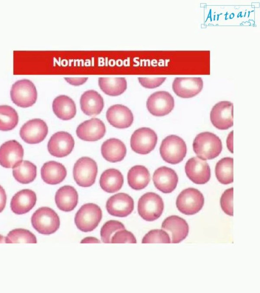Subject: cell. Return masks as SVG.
Masks as SVG:
<instances>
[{
  "label": "cell",
  "instance_id": "obj_8",
  "mask_svg": "<svg viewBox=\"0 0 260 293\" xmlns=\"http://www.w3.org/2000/svg\"><path fill=\"white\" fill-rule=\"evenodd\" d=\"M204 198L198 189L188 188L183 190L178 196L176 204L182 213L191 215L198 213L203 208Z\"/></svg>",
  "mask_w": 260,
  "mask_h": 293
},
{
  "label": "cell",
  "instance_id": "obj_15",
  "mask_svg": "<svg viewBox=\"0 0 260 293\" xmlns=\"http://www.w3.org/2000/svg\"><path fill=\"white\" fill-rule=\"evenodd\" d=\"M187 177L194 183L204 184L210 179V168L206 161L199 157L190 158L185 166Z\"/></svg>",
  "mask_w": 260,
  "mask_h": 293
},
{
  "label": "cell",
  "instance_id": "obj_1",
  "mask_svg": "<svg viewBox=\"0 0 260 293\" xmlns=\"http://www.w3.org/2000/svg\"><path fill=\"white\" fill-rule=\"evenodd\" d=\"M193 150L202 160H211L217 157L222 151V142L215 134L204 132L198 134L193 144Z\"/></svg>",
  "mask_w": 260,
  "mask_h": 293
},
{
  "label": "cell",
  "instance_id": "obj_4",
  "mask_svg": "<svg viewBox=\"0 0 260 293\" xmlns=\"http://www.w3.org/2000/svg\"><path fill=\"white\" fill-rule=\"evenodd\" d=\"M31 222L34 229L43 235L54 233L60 225L58 215L48 207H41L37 210L31 216Z\"/></svg>",
  "mask_w": 260,
  "mask_h": 293
},
{
  "label": "cell",
  "instance_id": "obj_29",
  "mask_svg": "<svg viewBox=\"0 0 260 293\" xmlns=\"http://www.w3.org/2000/svg\"><path fill=\"white\" fill-rule=\"evenodd\" d=\"M150 180V173L148 169L143 165H135L128 171V184L134 190L144 189L148 185Z\"/></svg>",
  "mask_w": 260,
  "mask_h": 293
},
{
  "label": "cell",
  "instance_id": "obj_35",
  "mask_svg": "<svg viewBox=\"0 0 260 293\" xmlns=\"http://www.w3.org/2000/svg\"><path fill=\"white\" fill-rule=\"evenodd\" d=\"M125 227L120 222L111 220L106 222L101 229V238L103 242L111 243L113 235L118 230L124 229Z\"/></svg>",
  "mask_w": 260,
  "mask_h": 293
},
{
  "label": "cell",
  "instance_id": "obj_26",
  "mask_svg": "<svg viewBox=\"0 0 260 293\" xmlns=\"http://www.w3.org/2000/svg\"><path fill=\"white\" fill-rule=\"evenodd\" d=\"M55 201L59 210L70 212L75 209L78 203V194L73 187L65 185L56 191Z\"/></svg>",
  "mask_w": 260,
  "mask_h": 293
},
{
  "label": "cell",
  "instance_id": "obj_44",
  "mask_svg": "<svg viewBox=\"0 0 260 293\" xmlns=\"http://www.w3.org/2000/svg\"><path fill=\"white\" fill-rule=\"evenodd\" d=\"M6 243V237H3L0 235V243Z\"/></svg>",
  "mask_w": 260,
  "mask_h": 293
},
{
  "label": "cell",
  "instance_id": "obj_5",
  "mask_svg": "<svg viewBox=\"0 0 260 293\" xmlns=\"http://www.w3.org/2000/svg\"><path fill=\"white\" fill-rule=\"evenodd\" d=\"M102 218V211L97 204L88 203L83 204L75 217L77 227L82 231L89 232L94 229Z\"/></svg>",
  "mask_w": 260,
  "mask_h": 293
},
{
  "label": "cell",
  "instance_id": "obj_16",
  "mask_svg": "<svg viewBox=\"0 0 260 293\" xmlns=\"http://www.w3.org/2000/svg\"><path fill=\"white\" fill-rule=\"evenodd\" d=\"M134 200L129 195L119 193L111 196L107 201L106 209L112 216L124 217L133 212Z\"/></svg>",
  "mask_w": 260,
  "mask_h": 293
},
{
  "label": "cell",
  "instance_id": "obj_28",
  "mask_svg": "<svg viewBox=\"0 0 260 293\" xmlns=\"http://www.w3.org/2000/svg\"><path fill=\"white\" fill-rule=\"evenodd\" d=\"M123 184V177L121 172L115 168L105 170L101 175L100 185L108 193H112L119 191Z\"/></svg>",
  "mask_w": 260,
  "mask_h": 293
},
{
  "label": "cell",
  "instance_id": "obj_24",
  "mask_svg": "<svg viewBox=\"0 0 260 293\" xmlns=\"http://www.w3.org/2000/svg\"><path fill=\"white\" fill-rule=\"evenodd\" d=\"M67 174V169L64 165L55 161L45 163L41 169L42 180L50 185H56L62 182Z\"/></svg>",
  "mask_w": 260,
  "mask_h": 293
},
{
  "label": "cell",
  "instance_id": "obj_40",
  "mask_svg": "<svg viewBox=\"0 0 260 293\" xmlns=\"http://www.w3.org/2000/svg\"><path fill=\"white\" fill-rule=\"evenodd\" d=\"M64 79L70 84L78 86L84 83L88 79V77L72 78L64 77Z\"/></svg>",
  "mask_w": 260,
  "mask_h": 293
},
{
  "label": "cell",
  "instance_id": "obj_22",
  "mask_svg": "<svg viewBox=\"0 0 260 293\" xmlns=\"http://www.w3.org/2000/svg\"><path fill=\"white\" fill-rule=\"evenodd\" d=\"M36 201L37 195L34 191L28 189H22L13 196L10 207L15 214L22 215L31 210Z\"/></svg>",
  "mask_w": 260,
  "mask_h": 293
},
{
  "label": "cell",
  "instance_id": "obj_31",
  "mask_svg": "<svg viewBox=\"0 0 260 293\" xmlns=\"http://www.w3.org/2000/svg\"><path fill=\"white\" fill-rule=\"evenodd\" d=\"M98 81L101 90L111 96L120 95L127 88V81L124 77H100Z\"/></svg>",
  "mask_w": 260,
  "mask_h": 293
},
{
  "label": "cell",
  "instance_id": "obj_10",
  "mask_svg": "<svg viewBox=\"0 0 260 293\" xmlns=\"http://www.w3.org/2000/svg\"><path fill=\"white\" fill-rule=\"evenodd\" d=\"M175 106L173 96L167 91H157L148 98L146 106L149 112L156 116L169 114Z\"/></svg>",
  "mask_w": 260,
  "mask_h": 293
},
{
  "label": "cell",
  "instance_id": "obj_3",
  "mask_svg": "<svg viewBox=\"0 0 260 293\" xmlns=\"http://www.w3.org/2000/svg\"><path fill=\"white\" fill-rule=\"evenodd\" d=\"M10 97L12 102L17 106L26 108L36 103L37 91L35 84L30 80H18L11 87Z\"/></svg>",
  "mask_w": 260,
  "mask_h": 293
},
{
  "label": "cell",
  "instance_id": "obj_43",
  "mask_svg": "<svg viewBox=\"0 0 260 293\" xmlns=\"http://www.w3.org/2000/svg\"><path fill=\"white\" fill-rule=\"evenodd\" d=\"M81 243H100L101 242L94 237H86L83 239L81 241Z\"/></svg>",
  "mask_w": 260,
  "mask_h": 293
},
{
  "label": "cell",
  "instance_id": "obj_33",
  "mask_svg": "<svg viewBox=\"0 0 260 293\" xmlns=\"http://www.w3.org/2000/svg\"><path fill=\"white\" fill-rule=\"evenodd\" d=\"M18 115L14 108L9 105H0V130L13 129L18 124Z\"/></svg>",
  "mask_w": 260,
  "mask_h": 293
},
{
  "label": "cell",
  "instance_id": "obj_21",
  "mask_svg": "<svg viewBox=\"0 0 260 293\" xmlns=\"http://www.w3.org/2000/svg\"><path fill=\"white\" fill-rule=\"evenodd\" d=\"M161 228L168 231L171 236V242L175 244L184 240L189 232V227L186 221L176 215H172L166 218L162 223Z\"/></svg>",
  "mask_w": 260,
  "mask_h": 293
},
{
  "label": "cell",
  "instance_id": "obj_14",
  "mask_svg": "<svg viewBox=\"0 0 260 293\" xmlns=\"http://www.w3.org/2000/svg\"><path fill=\"white\" fill-rule=\"evenodd\" d=\"M203 87L201 77H176L172 89L176 95L182 98H190L198 95Z\"/></svg>",
  "mask_w": 260,
  "mask_h": 293
},
{
  "label": "cell",
  "instance_id": "obj_30",
  "mask_svg": "<svg viewBox=\"0 0 260 293\" xmlns=\"http://www.w3.org/2000/svg\"><path fill=\"white\" fill-rule=\"evenodd\" d=\"M13 175L20 183L27 184L33 182L37 176V167L31 162L22 160L13 167Z\"/></svg>",
  "mask_w": 260,
  "mask_h": 293
},
{
  "label": "cell",
  "instance_id": "obj_17",
  "mask_svg": "<svg viewBox=\"0 0 260 293\" xmlns=\"http://www.w3.org/2000/svg\"><path fill=\"white\" fill-rule=\"evenodd\" d=\"M24 150L21 144L15 140L4 142L0 146V165L5 168H12L21 161Z\"/></svg>",
  "mask_w": 260,
  "mask_h": 293
},
{
  "label": "cell",
  "instance_id": "obj_11",
  "mask_svg": "<svg viewBox=\"0 0 260 293\" xmlns=\"http://www.w3.org/2000/svg\"><path fill=\"white\" fill-rule=\"evenodd\" d=\"M48 132L46 123L40 119L29 120L22 125L20 130V136L26 143L36 144L42 142Z\"/></svg>",
  "mask_w": 260,
  "mask_h": 293
},
{
  "label": "cell",
  "instance_id": "obj_9",
  "mask_svg": "<svg viewBox=\"0 0 260 293\" xmlns=\"http://www.w3.org/2000/svg\"><path fill=\"white\" fill-rule=\"evenodd\" d=\"M157 136L151 129L142 127L135 130L131 138V146L136 153L145 155L154 149Z\"/></svg>",
  "mask_w": 260,
  "mask_h": 293
},
{
  "label": "cell",
  "instance_id": "obj_20",
  "mask_svg": "<svg viewBox=\"0 0 260 293\" xmlns=\"http://www.w3.org/2000/svg\"><path fill=\"white\" fill-rule=\"evenodd\" d=\"M106 118L110 125L120 129L129 127L134 121L132 111L127 107L121 104L110 106L106 112Z\"/></svg>",
  "mask_w": 260,
  "mask_h": 293
},
{
  "label": "cell",
  "instance_id": "obj_32",
  "mask_svg": "<svg viewBox=\"0 0 260 293\" xmlns=\"http://www.w3.org/2000/svg\"><path fill=\"white\" fill-rule=\"evenodd\" d=\"M217 180L222 184L233 182V158L225 157L217 162L215 169Z\"/></svg>",
  "mask_w": 260,
  "mask_h": 293
},
{
  "label": "cell",
  "instance_id": "obj_13",
  "mask_svg": "<svg viewBox=\"0 0 260 293\" xmlns=\"http://www.w3.org/2000/svg\"><path fill=\"white\" fill-rule=\"evenodd\" d=\"M74 145L75 141L71 134L66 131H59L50 137L47 148L51 155L62 158L72 152Z\"/></svg>",
  "mask_w": 260,
  "mask_h": 293
},
{
  "label": "cell",
  "instance_id": "obj_39",
  "mask_svg": "<svg viewBox=\"0 0 260 293\" xmlns=\"http://www.w3.org/2000/svg\"><path fill=\"white\" fill-rule=\"evenodd\" d=\"M138 79L143 87L147 89H154L160 86L166 79V77H138Z\"/></svg>",
  "mask_w": 260,
  "mask_h": 293
},
{
  "label": "cell",
  "instance_id": "obj_2",
  "mask_svg": "<svg viewBox=\"0 0 260 293\" xmlns=\"http://www.w3.org/2000/svg\"><path fill=\"white\" fill-rule=\"evenodd\" d=\"M187 152L184 141L178 136L170 135L163 139L159 148L162 159L167 163L176 164L181 162Z\"/></svg>",
  "mask_w": 260,
  "mask_h": 293
},
{
  "label": "cell",
  "instance_id": "obj_18",
  "mask_svg": "<svg viewBox=\"0 0 260 293\" xmlns=\"http://www.w3.org/2000/svg\"><path fill=\"white\" fill-rule=\"evenodd\" d=\"M106 133L104 123L101 120L93 118L81 123L76 129V134L81 139L95 141L103 138Z\"/></svg>",
  "mask_w": 260,
  "mask_h": 293
},
{
  "label": "cell",
  "instance_id": "obj_38",
  "mask_svg": "<svg viewBox=\"0 0 260 293\" xmlns=\"http://www.w3.org/2000/svg\"><path fill=\"white\" fill-rule=\"evenodd\" d=\"M112 243H136V239L134 235L129 231L121 229L117 231L112 236Z\"/></svg>",
  "mask_w": 260,
  "mask_h": 293
},
{
  "label": "cell",
  "instance_id": "obj_34",
  "mask_svg": "<svg viewBox=\"0 0 260 293\" xmlns=\"http://www.w3.org/2000/svg\"><path fill=\"white\" fill-rule=\"evenodd\" d=\"M36 236L29 230L17 228L11 230L6 237V243H37Z\"/></svg>",
  "mask_w": 260,
  "mask_h": 293
},
{
  "label": "cell",
  "instance_id": "obj_19",
  "mask_svg": "<svg viewBox=\"0 0 260 293\" xmlns=\"http://www.w3.org/2000/svg\"><path fill=\"white\" fill-rule=\"evenodd\" d=\"M155 187L164 193H170L176 188L178 177L176 172L172 168L162 166L158 168L153 175Z\"/></svg>",
  "mask_w": 260,
  "mask_h": 293
},
{
  "label": "cell",
  "instance_id": "obj_27",
  "mask_svg": "<svg viewBox=\"0 0 260 293\" xmlns=\"http://www.w3.org/2000/svg\"><path fill=\"white\" fill-rule=\"evenodd\" d=\"M52 109L57 117L64 121L72 119L76 113L74 101L70 97L64 95H59L54 99Z\"/></svg>",
  "mask_w": 260,
  "mask_h": 293
},
{
  "label": "cell",
  "instance_id": "obj_41",
  "mask_svg": "<svg viewBox=\"0 0 260 293\" xmlns=\"http://www.w3.org/2000/svg\"><path fill=\"white\" fill-rule=\"evenodd\" d=\"M7 200V196L4 189L0 185V213L4 209Z\"/></svg>",
  "mask_w": 260,
  "mask_h": 293
},
{
  "label": "cell",
  "instance_id": "obj_25",
  "mask_svg": "<svg viewBox=\"0 0 260 293\" xmlns=\"http://www.w3.org/2000/svg\"><path fill=\"white\" fill-rule=\"evenodd\" d=\"M101 154L107 161L115 163L122 160L126 154L124 143L117 138H110L104 142L101 146Z\"/></svg>",
  "mask_w": 260,
  "mask_h": 293
},
{
  "label": "cell",
  "instance_id": "obj_37",
  "mask_svg": "<svg viewBox=\"0 0 260 293\" xmlns=\"http://www.w3.org/2000/svg\"><path fill=\"white\" fill-rule=\"evenodd\" d=\"M220 206L223 212L233 216V188L225 190L220 200Z\"/></svg>",
  "mask_w": 260,
  "mask_h": 293
},
{
  "label": "cell",
  "instance_id": "obj_42",
  "mask_svg": "<svg viewBox=\"0 0 260 293\" xmlns=\"http://www.w3.org/2000/svg\"><path fill=\"white\" fill-rule=\"evenodd\" d=\"M233 131H231L229 135H228L226 139V144L229 150L231 152L233 153Z\"/></svg>",
  "mask_w": 260,
  "mask_h": 293
},
{
  "label": "cell",
  "instance_id": "obj_12",
  "mask_svg": "<svg viewBox=\"0 0 260 293\" xmlns=\"http://www.w3.org/2000/svg\"><path fill=\"white\" fill-rule=\"evenodd\" d=\"M210 120L220 130H227L233 125V104L227 101L216 103L212 108Z\"/></svg>",
  "mask_w": 260,
  "mask_h": 293
},
{
  "label": "cell",
  "instance_id": "obj_6",
  "mask_svg": "<svg viewBox=\"0 0 260 293\" xmlns=\"http://www.w3.org/2000/svg\"><path fill=\"white\" fill-rule=\"evenodd\" d=\"M97 173L96 163L89 157H81L74 164V179L77 184L80 187L91 186L95 182Z\"/></svg>",
  "mask_w": 260,
  "mask_h": 293
},
{
  "label": "cell",
  "instance_id": "obj_7",
  "mask_svg": "<svg viewBox=\"0 0 260 293\" xmlns=\"http://www.w3.org/2000/svg\"><path fill=\"white\" fill-rule=\"evenodd\" d=\"M164 202L161 197L154 192L143 194L138 202V212L145 220L152 221L158 219L164 210Z\"/></svg>",
  "mask_w": 260,
  "mask_h": 293
},
{
  "label": "cell",
  "instance_id": "obj_36",
  "mask_svg": "<svg viewBox=\"0 0 260 293\" xmlns=\"http://www.w3.org/2000/svg\"><path fill=\"white\" fill-rule=\"evenodd\" d=\"M168 233L162 229H152L143 237L142 243H170Z\"/></svg>",
  "mask_w": 260,
  "mask_h": 293
},
{
  "label": "cell",
  "instance_id": "obj_23",
  "mask_svg": "<svg viewBox=\"0 0 260 293\" xmlns=\"http://www.w3.org/2000/svg\"><path fill=\"white\" fill-rule=\"evenodd\" d=\"M80 104L82 111L87 115L100 114L104 106L103 97L94 90H88L83 93L80 99Z\"/></svg>",
  "mask_w": 260,
  "mask_h": 293
}]
</instances>
